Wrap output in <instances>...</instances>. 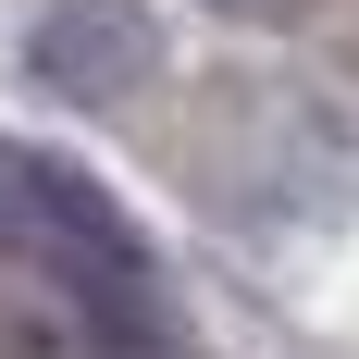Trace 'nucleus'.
Instances as JSON below:
<instances>
[{
    "mask_svg": "<svg viewBox=\"0 0 359 359\" xmlns=\"http://www.w3.org/2000/svg\"><path fill=\"white\" fill-rule=\"evenodd\" d=\"M0 248L25 260L37 285H62L111 359L174 347V323H161V273H149L137 223L111 211L74 161H50V149H25V137H0Z\"/></svg>",
    "mask_w": 359,
    "mask_h": 359,
    "instance_id": "obj_1",
    "label": "nucleus"
},
{
    "mask_svg": "<svg viewBox=\"0 0 359 359\" xmlns=\"http://www.w3.org/2000/svg\"><path fill=\"white\" fill-rule=\"evenodd\" d=\"M25 74L50 100H74V111H124L161 74V25H149L137 0H50L37 37H25Z\"/></svg>",
    "mask_w": 359,
    "mask_h": 359,
    "instance_id": "obj_2",
    "label": "nucleus"
}]
</instances>
